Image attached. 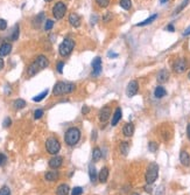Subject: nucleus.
<instances>
[{
  "instance_id": "39",
  "label": "nucleus",
  "mask_w": 190,
  "mask_h": 195,
  "mask_svg": "<svg viewBox=\"0 0 190 195\" xmlns=\"http://www.w3.org/2000/svg\"><path fill=\"white\" fill-rule=\"evenodd\" d=\"M7 28V21L4 19H0V30H5Z\"/></svg>"
},
{
  "instance_id": "45",
  "label": "nucleus",
  "mask_w": 190,
  "mask_h": 195,
  "mask_svg": "<svg viewBox=\"0 0 190 195\" xmlns=\"http://www.w3.org/2000/svg\"><path fill=\"white\" fill-rule=\"evenodd\" d=\"M165 29L168 30V32H175V27H174V26H173L172 24H169V25L167 26V27L165 28Z\"/></svg>"
},
{
  "instance_id": "32",
  "label": "nucleus",
  "mask_w": 190,
  "mask_h": 195,
  "mask_svg": "<svg viewBox=\"0 0 190 195\" xmlns=\"http://www.w3.org/2000/svg\"><path fill=\"white\" fill-rule=\"evenodd\" d=\"M13 105H14L15 109H22V107H26V102L23 101V99H21V98H19V99H15V101H14Z\"/></svg>"
},
{
  "instance_id": "13",
  "label": "nucleus",
  "mask_w": 190,
  "mask_h": 195,
  "mask_svg": "<svg viewBox=\"0 0 190 195\" xmlns=\"http://www.w3.org/2000/svg\"><path fill=\"white\" fill-rule=\"evenodd\" d=\"M169 80V71L166 69H162L156 75V81L159 83H166Z\"/></svg>"
},
{
  "instance_id": "46",
  "label": "nucleus",
  "mask_w": 190,
  "mask_h": 195,
  "mask_svg": "<svg viewBox=\"0 0 190 195\" xmlns=\"http://www.w3.org/2000/svg\"><path fill=\"white\" fill-rule=\"evenodd\" d=\"M183 35H184V36L190 35V26H189V27H187V28L184 29V32H183Z\"/></svg>"
},
{
  "instance_id": "19",
  "label": "nucleus",
  "mask_w": 190,
  "mask_h": 195,
  "mask_svg": "<svg viewBox=\"0 0 190 195\" xmlns=\"http://www.w3.org/2000/svg\"><path fill=\"white\" fill-rule=\"evenodd\" d=\"M180 161L183 166H190V155L187 151H182L180 153Z\"/></svg>"
},
{
  "instance_id": "24",
  "label": "nucleus",
  "mask_w": 190,
  "mask_h": 195,
  "mask_svg": "<svg viewBox=\"0 0 190 195\" xmlns=\"http://www.w3.org/2000/svg\"><path fill=\"white\" fill-rule=\"evenodd\" d=\"M167 95V91H166V89L161 87V85H159V87H156L155 90H154V96H155L156 98H162V97H165Z\"/></svg>"
},
{
  "instance_id": "33",
  "label": "nucleus",
  "mask_w": 190,
  "mask_h": 195,
  "mask_svg": "<svg viewBox=\"0 0 190 195\" xmlns=\"http://www.w3.org/2000/svg\"><path fill=\"white\" fill-rule=\"evenodd\" d=\"M157 148H159V145H157V142H150L149 144H148V150H149L150 152H156V151H157Z\"/></svg>"
},
{
  "instance_id": "6",
  "label": "nucleus",
  "mask_w": 190,
  "mask_h": 195,
  "mask_svg": "<svg viewBox=\"0 0 190 195\" xmlns=\"http://www.w3.org/2000/svg\"><path fill=\"white\" fill-rule=\"evenodd\" d=\"M46 150L49 154H57L61 150V144L55 137H50L46 142Z\"/></svg>"
},
{
  "instance_id": "2",
  "label": "nucleus",
  "mask_w": 190,
  "mask_h": 195,
  "mask_svg": "<svg viewBox=\"0 0 190 195\" xmlns=\"http://www.w3.org/2000/svg\"><path fill=\"white\" fill-rule=\"evenodd\" d=\"M76 89V85L74 83L69 82H57L55 87L52 88V95L54 96H62V95L71 94Z\"/></svg>"
},
{
  "instance_id": "34",
  "label": "nucleus",
  "mask_w": 190,
  "mask_h": 195,
  "mask_svg": "<svg viewBox=\"0 0 190 195\" xmlns=\"http://www.w3.org/2000/svg\"><path fill=\"white\" fill-rule=\"evenodd\" d=\"M0 195H11V189L7 186H2L0 188Z\"/></svg>"
},
{
  "instance_id": "35",
  "label": "nucleus",
  "mask_w": 190,
  "mask_h": 195,
  "mask_svg": "<svg viewBox=\"0 0 190 195\" xmlns=\"http://www.w3.org/2000/svg\"><path fill=\"white\" fill-rule=\"evenodd\" d=\"M96 2H97L98 6L100 7H107L110 4V0H96Z\"/></svg>"
},
{
  "instance_id": "21",
  "label": "nucleus",
  "mask_w": 190,
  "mask_h": 195,
  "mask_svg": "<svg viewBox=\"0 0 190 195\" xmlns=\"http://www.w3.org/2000/svg\"><path fill=\"white\" fill-rule=\"evenodd\" d=\"M70 192V188L68 185H65V183H62V185H60L56 189V195H68Z\"/></svg>"
},
{
  "instance_id": "14",
  "label": "nucleus",
  "mask_w": 190,
  "mask_h": 195,
  "mask_svg": "<svg viewBox=\"0 0 190 195\" xmlns=\"http://www.w3.org/2000/svg\"><path fill=\"white\" fill-rule=\"evenodd\" d=\"M134 133V125L132 123H126L122 126V135L125 137H132Z\"/></svg>"
},
{
  "instance_id": "47",
  "label": "nucleus",
  "mask_w": 190,
  "mask_h": 195,
  "mask_svg": "<svg viewBox=\"0 0 190 195\" xmlns=\"http://www.w3.org/2000/svg\"><path fill=\"white\" fill-rule=\"evenodd\" d=\"M187 136H188V139L190 140V123L187 125Z\"/></svg>"
},
{
  "instance_id": "15",
  "label": "nucleus",
  "mask_w": 190,
  "mask_h": 195,
  "mask_svg": "<svg viewBox=\"0 0 190 195\" xmlns=\"http://www.w3.org/2000/svg\"><path fill=\"white\" fill-rule=\"evenodd\" d=\"M69 22L70 25L72 26V27H79L81 26V18L78 17V14H76V13H71L69 15Z\"/></svg>"
},
{
  "instance_id": "53",
  "label": "nucleus",
  "mask_w": 190,
  "mask_h": 195,
  "mask_svg": "<svg viewBox=\"0 0 190 195\" xmlns=\"http://www.w3.org/2000/svg\"><path fill=\"white\" fill-rule=\"evenodd\" d=\"M132 195H139V194H138V193H133Z\"/></svg>"
},
{
  "instance_id": "55",
  "label": "nucleus",
  "mask_w": 190,
  "mask_h": 195,
  "mask_svg": "<svg viewBox=\"0 0 190 195\" xmlns=\"http://www.w3.org/2000/svg\"><path fill=\"white\" fill-rule=\"evenodd\" d=\"M188 77H189V80H190V72H189V74H188Z\"/></svg>"
},
{
  "instance_id": "52",
  "label": "nucleus",
  "mask_w": 190,
  "mask_h": 195,
  "mask_svg": "<svg viewBox=\"0 0 190 195\" xmlns=\"http://www.w3.org/2000/svg\"><path fill=\"white\" fill-rule=\"evenodd\" d=\"M168 0H160V2H161V4H165V2H167Z\"/></svg>"
},
{
  "instance_id": "44",
  "label": "nucleus",
  "mask_w": 190,
  "mask_h": 195,
  "mask_svg": "<svg viewBox=\"0 0 190 195\" xmlns=\"http://www.w3.org/2000/svg\"><path fill=\"white\" fill-rule=\"evenodd\" d=\"M111 19H112V15H111V13H106V14H105V15H104V21H105V22H107V20H111Z\"/></svg>"
},
{
  "instance_id": "27",
  "label": "nucleus",
  "mask_w": 190,
  "mask_h": 195,
  "mask_svg": "<svg viewBox=\"0 0 190 195\" xmlns=\"http://www.w3.org/2000/svg\"><path fill=\"white\" fill-rule=\"evenodd\" d=\"M47 95H48V89H46L45 91H42V92L39 94L37 96H34V97H33V101L36 102V103H39V102H41L43 98H46Z\"/></svg>"
},
{
  "instance_id": "3",
  "label": "nucleus",
  "mask_w": 190,
  "mask_h": 195,
  "mask_svg": "<svg viewBox=\"0 0 190 195\" xmlns=\"http://www.w3.org/2000/svg\"><path fill=\"white\" fill-rule=\"evenodd\" d=\"M79 139H81V131L77 127H70L64 135L65 144L69 146H75L76 144L79 142Z\"/></svg>"
},
{
  "instance_id": "28",
  "label": "nucleus",
  "mask_w": 190,
  "mask_h": 195,
  "mask_svg": "<svg viewBox=\"0 0 190 195\" xmlns=\"http://www.w3.org/2000/svg\"><path fill=\"white\" fill-rule=\"evenodd\" d=\"M128 151H130V144L126 142H122L120 144V152L122 155H127L128 153Z\"/></svg>"
},
{
  "instance_id": "8",
  "label": "nucleus",
  "mask_w": 190,
  "mask_h": 195,
  "mask_svg": "<svg viewBox=\"0 0 190 195\" xmlns=\"http://www.w3.org/2000/svg\"><path fill=\"white\" fill-rule=\"evenodd\" d=\"M188 68V62L185 59H180L177 61H175V63L173 64V69L176 74H183Z\"/></svg>"
},
{
  "instance_id": "12",
  "label": "nucleus",
  "mask_w": 190,
  "mask_h": 195,
  "mask_svg": "<svg viewBox=\"0 0 190 195\" xmlns=\"http://www.w3.org/2000/svg\"><path fill=\"white\" fill-rule=\"evenodd\" d=\"M62 164H63V159L61 157H52V159L49 160V162H48V165L50 166L52 170L60 168L62 166Z\"/></svg>"
},
{
  "instance_id": "43",
  "label": "nucleus",
  "mask_w": 190,
  "mask_h": 195,
  "mask_svg": "<svg viewBox=\"0 0 190 195\" xmlns=\"http://www.w3.org/2000/svg\"><path fill=\"white\" fill-rule=\"evenodd\" d=\"M89 112H90V107H87V105H84L83 109H82V113H83V115H87Z\"/></svg>"
},
{
  "instance_id": "10",
  "label": "nucleus",
  "mask_w": 190,
  "mask_h": 195,
  "mask_svg": "<svg viewBox=\"0 0 190 195\" xmlns=\"http://www.w3.org/2000/svg\"><path fill=\"white\" fill-rule=\"evenodd\" d=\"M92 76H98L102 72V59L100 57H95L92 61Z\"/></svg>"
},
{
  "instance_id": "11",
  "label": "nucleus",
  "mask_w": 190,
  "mask_h": 195,
  "mask_svg": "<svg viewBox=\"0 0 190 195\" xmlns=\"http://www.w3.org/2000/svg\"><path fill=\"white\" fill-rule=\"evenodd\" d=\"M110 115H111V107H107V105H105V107H102L100 111H99V120H100L102 123L107 122V120H109Z\"/></svg>"
},
{
  "instance_id": "42",
  "label": "nucleus",
  "mask_w": 190,
  "mask_h": 195,
  "mask_svg": "<svg viewBox=\"0 0 190 195\" xmlns=\"http://www.w3.org/2000/svg\"><path fill=\"white\" fill-rule=\"evenodd\" d=\"M6 164V155L0 153V166H4Z\"/></svg>"
},
{
  "instance_id": "16",
  "label": "nucleus",
  "mask_w": 190,
  "mask_h": 195,
  "mask_svg": "<svg viewBox=\"0 0 190 195\" xmlns=\"http://www.w3.org/2000/svg\"><path fill=\"white\" fill-rule=\"evenodd\" d=\"M107 177H109V168L107 167H103L99 171V173H98V180L102 183H104L107 181Z\"/></svg>"
},
{
  "instance_id": "38",
  "label": "nucleus",
  "mask_w": 190,
  "mask_h": 195,
  "mask_svg": "<svg viewBox=\"0 0 190 195\" xmlns=\"http://www.w3.org/2000/svg\"><path fill=\"white\" fill-rule=\"evenodd\" d=\"M52 27H54V21H52V20H47L46 24H45V29L50 30Z\"/></svg>"
},
{
  "instance_id": "40",
  "label": "nucleus",
  "mask_w": 190,
  "mask_h": 195,
  "mask_svg": "<svg viewBox=\"0 0 190 195\" xmlns=\"http://www.w3.org/2000/svg\"><path fill=\"white\" fill-rule=\"evenodd\" d=\"M63 67H64V62H58L57 65H56V69H57V71L60 72V74H62L63 72Z\"/></svg>"
},
{
  "instance_id": "25",
  "label": "nucleus",
  "mask_w": 190,
  "mask_h": 195,
  "mask_svg": "<svg viewBox=\"0 0 190 195\" xmlns=\"http://www.w3.org/2000/svg\"><path fill=\"white\" fill-rule=\"evenodd\" d=\"M102 159V151H100V148H93L92 151V160L93 161H99V160Z\"/></svg>"
},
{
  "instance_id": "23",
  "label": "nucleus",
  "mask_w": 190,
  "mask_h": 195,
  "mask_svg": "<svg viewBox=\"0 0 190 195\" xmlns=\"http://www.w3.org/2000/svg\"><path fill=\"white\" fill-rule=\"evenodd\" d=\"M156 19H157V14H153V15H150L149 18H147L146 20H144V21H141V22H139V24H137V26H139V27H144V26H147V25H150L152 22H154Z\"/></svg>"
},
{
  "instance_id": "17",
  "label": "nucleus",
  "mask_w": 190,
  "mask_h": 195,
  "mask_svg": "<svg viewBox=\"0 0 190 195\" xmlns=\"http://www.w3.org/2000/svg\"><path fill=\"white\" fill-rule=\"evenodd\" d=\"M121 117H122V111H121L120 107H117V109H115V111H114V115H113V117H112L111 125H112V126H115V125L120 122Z\"/></svg>"
},
{
  "instance_id": "36",
  "label": "nucleus",
  "mask_w": 190,
  "mask_h": 195,
  "mask_svg": "<svg viewBox=\"0 0 190 195\" xmlns=\"http://www.w3.org/2000/svg\"><path fill=\"white\" fill-rule=\"evenodd\" d=\"M83 193V188L82 187H75L71 190V195H82Z\"/></svg>"
},
{
  "instance_id": "4",
  "label": "nucleus",
  "mask_w": 190,
  "mask_h": 195,
  "mask_svg": "<svg viewBox=\"0 0 190 195\" xmlns=\"http://www.w3.org/2000/svg\"><path fill=\"white\" fill-rule=\"evenodd\" d=\"M74 48H75V41L72 40V39H70V37H65L62 43L60 45V47H58V53L61 56H69L71 52L74 50Z\"/></svg>"
},
{
  "instance_id": "41",
  "label": "nucleus",
  "mask_w": 190,
  "mask_h": 195,
  "mask_svg": "<svg viewBox=\"0 0 190 195\" xmlns=\"http://www.w3.org/2000/svg\"><path fill=\"white\" fill-rule=\"evenodd\" d=\"M11 124H12L11 118H10V117H6L5 120H4V123H2V125H4L5 127H8V126H11Z\"/></svg>"
},
{
  "instance_id": "22",
  "label": "nucleus",
  "mask_w": 190,
  "mask_h": 195,
  "mask_svg": "<svg viewBox=\"0 0 190 195\" xmlns=\"http://www.w3.org/2000/svg\"><path fill=\"white\" fill-rule=\"evenodd\" d=\"M58 177H60V174H58L57 171H49L47 172L46 175H45L47 181H56L58 179Z\"/></svg>"
},
{
  "instance_id": "7",
  "label": "nucleus",
  "mask_w": 190,
  "mask_h": 195,
  "mask_svg": "<svg viewBox=\"0 0 190 195\" xmlns=\"http://www.w3.org/2000/svg\"><path fill=\"white\" fill-rule=\"evenodd\" d=\"M65 13H67V6L62 1L56 2L55 6L52 7V15H54V18L57 19V20L63 18L64 15H65Z\"/></svg>"
},
{
  "instance_id": "54",
  "label": "nucleus",
  "mask_w": 190,
  "mask_h": 195,
  "mask_svg": "<svg viewBox=\"0 0 190 195\" xmlns=\"http://www.w3.org/2000/svg\"><path fill=\"white\" fill-rule=\"evenodd\" d=\"M45 1H47V2H49V1H52V0H45Z\"/></svg>"
},
{
  "instance_id": "29",
  "label": "nucleus",
  "mask_w": 190,
  "mask_h": 195,
  "mask_svg": "<svg viewBox=\"0 0 190 195\" xmlns=\"http://www.w3.org/2000/svg\"><path fill=\"white\" fill-rule=\"evenodd\" d=\"M119 4H120L121 8L126 10V11L131 10V7H132V1H131V0H120Z\"/></svg>"
},
{
  "instance_id": "37",
  "label": "nucleus",
  "mask_w": 190,
  "mask_h": 195,
  "mask_svg": "<svg viewBox=\"0 0 190 195\" xmlns=\"http://www.w3.org/2000/svg\"><path fill=\"white\" fill-rule=\"evenodd\" d=\"M43 116V110L42 109H37L34 111V118L35 119H40Z\"/></svg>"
},
{
  "instance_id": "50",
  "label": "nucleus",
  "mask_w": 190,
  "mask_h": 195,
  "mask_svg": "<svg viewBox=\"0 0 190 195\" xmlns=\"http://www.w3.org/2000/svg\"><path fill=\"white\" fill-rule=\"evenodd\" d=\"M97 132H96V131H93L92 132V140H96V138H97Z\"/></svg>"
},
{
  "instance_id": "20",
  "label": "nucleus",
  "mask_w": 190,
  "mask_h": 195,
  "mask_svg": "<svg viewBox=\"0 0 190 195\" xmlns=\"http://www.w3.org/2000/svg\"><path fill=\"white\" fill-rule=\"evenodd\" d=\"M89 177H90V180H91V182H96L98 179V173H97V170H96V167L93 164H90L89 165Z\"/></svg>"
},
{
  "instance_id": "49",
  "label": "nucleus",
  "mask_w": 190,
  "mask_h": 195,
  "mask_svg": "<svg viewBox=\"0 0 190 195\" xmlns=\"http://www.w3.org/2000/svg\"><path fill=\"white\" fill-rule=\"evenodd\" d=\"M118 56V54H114V53H109V57H117Z\"/></svg>"
},
{
  "instance_id": "1",
  "label": "nucleus",
  "mask_w": 190,
  "mask_h": 195,
  "mask_svg": "<svg viewBox=\"0 0 190 195\" xmlns=\"http://www.w3.org/2000/svg\"><path fill=\"white\" fill-rule=\"evenodd\" d=\"M49 65V61L47 59V56L45 55H39L36 59L34 60V62L28 67L27 72H28V76H34L35 74H37L41 69H45Z\"/></svg>"
},
{
  "instance_id": "30",
  "label": "nucleus",
  "mask_w": 190,
  "mask_h": 195,
  "mask_svg": "<svg viewBox=\"0 0 190 195\" xmlns=\"http://www.w3.org/2000/svg\"><path fill=\"white\" fill-rule=\"evenodd\" d=\"M43 19H45V13L42 12V13H40L36 18L34 19V21H33V24H35V27L37 28L39 26H40V24H42V21H43Z\"/></svg>"
},
{
  "instance_id": "9",
  "label": "nucleus",
  "mask_w": 190,
  "mask_h": 195,
  "mask_svg": "<svg viewBox=\"0 0 190 195\" xmlns=\"http://www.w3.org/2000/svg\"><path fill=\"white\" fill-rule=\"evenodd\" d=\"M139 91V83L135 81V80H132L131 82L127 84L126 88V95L128 97H133L138 94Z\"/></svg>"
},
{
  "instance_id": "5",
  "label": "nucleus",
  "mask_w": 190,
  "mask_h": 195,
  "mask_svg": "<svg viewBox=\"0 0 190 195\" xmlns=\"http://www.w3.org/2000/svg\"><path fill=\"white\" fill-rule=\"evenodd\" d=\"M157 177H159V166L155 162H152L148 166L147 171H146V175H145L146 183L147 185H153L156 181Z\"/></svg>"
},
{
  "instance_id": "31",
  "label": "nucleus",
  "mask_w": 190,
  "mask_h": 195,
  "mask_svg": "<svg viewBox=\"0 0 190 195\" xmlns=\"http://www.w3.org/2000/svg\"><path fill=\"white\" fill-rule=\"evenodd\" d=\"M19 33H20V29H19V25H15L14 26V28L12 30V35H11V39L13 41H15L17 37H19Z\"/></svg>"
},
{
  "instance_id": "26",
  "label": "nucleus",
  "mask_w": 190,
  "mask_h": 195,
  "mask_svg": "<svg viewBox=\"0 0 190 195\" xmlns=\"http://www.w3.org/2000/svg\"><path fill=\"white\" fill-rule=\"evenodd\" d=\"M188 4H189V0H183V1L180 4V6L177 7L175 11H174V13H173L174 15H176V14H179L180 12H182L185 7H187V5H188Z\"/></svg>"
},
{
  "instance_id": "51",
  "label": "nucleus",
  "mask_w": 190,
  "mask_h": 195,
  "mask_svg": "<svg viewBox=\"0 0 190 195\" xmlns=\"http://www.w3.org/2000/svg\"><path fill=\"white\" fill-rule=\"evenodd\" d=\"M145 189L147 190V193H152V188L150 187H145Z\"/></svg>"
},
{
  "instance_id": "48",
  "label": "nucleus",
  "mask_w": 190,
  "mask_h": 195,
  "mask_svg": "<svg viewBox=\"0 0 190 195\" xmlns=\"http://www.w3.org/2000/svg\"><path fill=\"white\" fill-rule=\"evenodd\" d=\"M4 64H5V63H4V60L1 59V56H0V70L4 68Z\"/></svg>"
},
{
  "instance_id": "18",
  "label": "nucleus",
  "mask_w": 190,
  "mask_h": 195,
  "mask_svg": "<svg viewBox=\"0 0 190 195\" xmlns=\"http://www.w3.org/2000/svg\"><path fill=\"white\" fill-rule=\"evenodd\" d=\"M12 52V45L11 43H2L0 45V56H7Z\"/></svg>"
}]
</instances>
